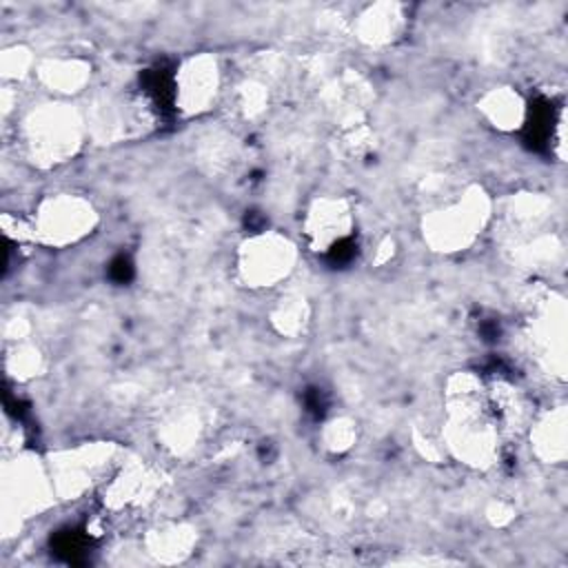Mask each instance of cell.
<instances>
[{
	"instance_id": "cell-9",
	"label": "cell",
	"mask_w": 568,
	"mask_h": 568,
	"mask_svg": "<svg viewBox=\"0 0 568 568\" xmlns=\"http://www.w3.org/2000/svg\"><path fill=\"white\" fill-rule=\"evenodd\" d=\"M395 22H397L395 7H386V4L375 7L364 16L359 24L362 38L368 42H386L388 38H393L390 33L395 31Z\"/></svg>"
},
{
	"instance_id": "cell-2",
	"label": "cell",
	"mask_w": 568,
	"mask_h": 568,
	"mask_svg": "<svg viewBox=\"0 0 568 568\" xmlns=\"http://www.w3.org/2000/svg\"><path fill=\"white\" fill-rule=\"evenodd\" d=\"M293 244L275 233H260L240 248V273L248 286H273L293 268Z\"/></svg>"
},
{
	"instance_id": "cell-3",
	"label": "cell",
	"mask_w": 568,
	"mask_h": 568,
	"mask_svg": "<svg viewBox=\"0 0 568 568\" xmlns=\"http://www.w3.org/2000/svg\"><path fill=\"white\" fill-rule=\"evenodd\" d=\"M78 120L73 111L64 106H47L31 115L27 122L29 129V146L33 155L42 158L44 162H58L73 155L80 133Z\"/></svg>"
},
{
	"instance_id": "cell-1",
	"label": "cell",
	"mask_w": 568,
	"mask_h": 568,
	"mask_svg": "<svg viewBox=\"0 0 568 568\" xmlns=\"http://www.w3.org/2000/svg\"><path fill=\"white\" fill-rule=\"evenodd\" d=\"M486 215L488 209L481 193L468 191L457 202L433 211L424 222V235L439 251H459L473 242Z\"/></svg>"
},
{
	"instance_id": "cell-5",
	"label": "cell",
	"mask_w": 568,
	"mask_h": 568,
	"mask_svg": "<svg viewBox=\"0 0 568 568\" xmlns=\"http://www.w3.org/2000/svg\"><path fill=\"white\" fill-rule=\"evenodd\" d=\"M217 64L211 55H197L182 64L175 73V106L184 113H200L209 109L217 93Z\"/></svg>"
},
{
	"instance_id": "cell-8",
	"label": "cell",
	"mask_w": 568,
	"mask_h": 568,
	"mask_svg": "<svg viewBox=\"0 0 568 568\" xmlns=\"http://www.w3.org/2000/svg\"><path fill=\"white\" fill-rule=\"evenodd\" d=\"M481 111L493 122V126L501 131L519 129L528 115L526 102L521 100V95L508 87L493 89L490 93H486L481 100Z\"/></svg>"
},
{
	"instance_id": "cell-10",
	"label": "cell",
	"mask_w": 568,
	"mask_h": 568,
	"mask_svg": "<svg viewBox=\"0 0 568 568\" xmlns=\"http://www.w3.org/2000/svg\"><path fill=\"white\" fill-rule=\"evenodd\" d=\"M47 82L60 91H75L87 80V67L80 62H51L44 71Z\"/></svg>"
},
{
	"instance_id": "cell-11",
	"label": "cell",
	"mask_w": 568,
	"mask_h": 568,
	"mask_svg": "<svg viewBox=\"0 0 568 568\" xmlns=\"http://www.w3.org/2000/svg\"><path fill=\"white\" fill-rule=\"evenodd\" d=\"M304 300H286L280 311L275 313V322L280 326V331L293 333L297 328H302V324L306 322V308L302 304Z\"/></svg>"
},
{
	"instance_id": "cell-6",
	"label": "cell",
	"mask_w": 568,
	"mask_h": 568,
	"mask_svg": "<svg viewBox=\"0 0 568 568\" xmlns=\"http://www.w3.org/2000/svg\"><path fill=\"white\" fill-rule=\"evenodd\" d=\"M306 235L317 251H333L353 229V213L342 197H320L311 204L306 215Z\"/></svg>"
},
{
	"instance_id": "cell-4",
	"label": "cell",
	"mask_w": 568,
	"mask_h": 568,
	"mask_svg": "<svg viewBox=\"0 0 568 568\" xmlns=\"http://www.w3.org/2000/svg\"><path fill=\"white\" fill-rule=\"evenodd\" d=\"M93 222H95V213L87 200L73 197V195H60L40 206L33 231H38V235L47 244L64 246L91 233Z\"/></svg>"
},
{
	"instance_id": "cell-7",
	"label": "cell",
	"mask_w": 568,
	"mask_h": 568,
	"mask_svg": "<svg viewBox=\"0 0 568 568\" xmlns=\"http://www.w3.org/2000/svg\"><path fill=\"white\" fill-rule=\"evenodd\" d=\"M532 448L544 462L557 464L566 457V410L564 406L546 413L530 433Z\"/></svg>"
},
{
	"instance_id": "cell-12",
	"label": "cell",
	"mask_w": 568,
	"mask_h": 568,
	"mask_svg": "<svg viewBox=\"0 0 568 568\" xmlns=\"http://www.w3.org/2000/svg\"><path fill=\"white\" fill-rule=\"evenodd\" d=\"M353 439V424L346 419H335L324 430V442L331 450H344L351 446Z\"/></svg>"
}]
</instances>
